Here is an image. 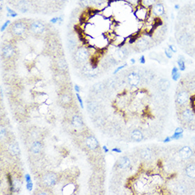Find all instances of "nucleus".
Listing matches in <instances>:
<instances>
[{"mask_svg": "<svg viewBox=\"0 0 195 195\" xmlns=\"http://www.w3.org/2000/svg\"><path fill=\"white\" fill-rule=\"evenodd\" d=\"M150 9L146 8V7H143L142 5H139L138 7L135 8L133 13L135 18H136V20L138 21L139 22L146 21V19H148V17L150 15Z\"/></svg>", "mask_w": 195, "mask_h": 195, "instance_id": "f257e3e1", "label": "nucleus"}, {"mask_svg": "<svg viewBox=\"0 0 195 195\" xmlns=\"http://www.w3.org/2000/svg\"><path fill=\"white\" fill-rule=\"evenodd\" d=\"M89 56V53L88 50L84 47L79 48L75 53V58L76 61L78 63H84L87 61Z\"/></svg>", "mask_w": 195, "mask_h": 195, "instance_id": "f03ea898", "label": "nucleus"}, {"mask_svg": "<svg viewBox=\"0 0 195 195\" xmlns=\"http://www.w3.org/2000/svg\"><path fill=\"white\" fill-rule=\"evenodd\" d=\"M27 26L24 22L18 21L14 23L11 26V33L15 36H21L26 32Z\"/></svg>", "mask_w": 195, "mask_h": 195, "instance_id": "7ed1b4c3", "label": "nucleus"}, {"mask_svg": "<svg viewBox=\"0 0 195 195\" xmlns=\"http://www.w3.org/2000/svg\"><path fill=\"white\" fill-rule=\"evenodd\" d=\"M150 14L153 16L155 18L161 17L165 14V7L162 3L157 2L156 4H154L153 6L150 9Z\"/></svg>", "mask_w": 195, "mask_h": 195, "instance_id": "20e7f679", "label": "nucleus"}, {"mask_svg": "<svg viewBox=\"0 0 195 195\" xmlns=\"http://www.w3.org/2000/svg\"><path fill=\"white\" fill-rule=\"evenodd\" d=\"M127 80H128V84L131 87H137L141 81V77L140 75L138 73L136 72H132L128 74L127 77Z\"/></svg>", "mask_w": 195, "mask_h": 195, "instance_id": "39448f33", "label": "nucleus"}, {"mask_svg": "<svg viewBox=\"0 0 195 195\" xmlns=\"http://www.w3.org/2000/svg\"><path fill=\"white\" fill-rule=\"evenodd\" d=\"M30 29L35 34H41L45 31V25L42 22L36 21L31 23Z\"/></svg>", "mask_w": 195, "mask_h": 195, "instance_id": "423d86ee", "label": "nucleus"}, {"mask_svg": "<svg viewBox=\"0 0 195 195\" xmlns=\"http://www.w3.org/2000/svg\"><path fill=\"white\" fill-rule=\"evenodd\" d=\"M178 155L180 157V158H182V160H187L191 158L192 155H193V151L190 146H183L179 150Z\"/></svg>", "mask_w": 195, "mask_h": 195, "instance_id": "0eeeda50", "label": "nucleus"}, {"mask_svg": "<svg viewBox=\"0 0 195 195\" xmlns=\"http://www.w3.org/2000/svg\"><path fill=\"white\" fill-rule=\"evenodd\" d=\"M189 99H190V95L187 91H181L178 93L177 96V103L180 106H183L185 105L188 102Z\"/></svg>", "mask_w": 195, "mask_h": 195, "instance_id": "6e6552de", "label": "nucleus"}, {"mask_svg": "<svg viewBox=\"0 0 195 195\" xmlns=\"http://www.w3.org/2000/svg\"><path fill=\"white\" fill-rule=\"evenodd\" d=\"M97 65H94L90 63L89 65H85L83 69V73L89 77H94L97 75Z\"/></svg>", "mask_w": 195, "mask_h": 195, "instance_id": "1a4fd4ad", "label": "nucleus"}, {"mask_svg": "<svg viewBox=\"0 0 195 195\" xmlns=\"http://www.w3.org/2000/svg\"><path fill=\"white\" fill-rule=\"evenodd\" d=\"M57 181V176L53 173H48L45 174L43 177V182L48 187L55 185Z\"/></svg>", "mask_w": 195, "mask_h": 195, "instance_id": "9d476101", "label": "nucleus"}, {"mask_svg": "<svg viewBox=\"0 0 195 195\" xmlns=\"http://www.w3.org/2000/svg\"><path fill=\"white\" fill-rule=\"evenodd\" d=\"M136 47L138 51L140 52H143L148 49L149 48V43L146 39H138L136 43Z\"/></svg>", "mask_w": 195, "mask_h": 195, "instance_id": "9b49d317", "label": "nucleus"}, {"mask_svg": "<svg viewBox=\"0 0 195 195\" xmlns=\"http://www.w3.org/2000/svg\"><path fill=\"white\" fill-rule=\"evenodd\" d=\"M86 145L90 150H96L99 146V142L95 136H89L86 139Z\"/></svg>", "mask_w": 195, "mask_h": 195, "instance_id": "f8f14e48", "label": "nucleus"}, {"mask_svg": "<svg viewBox=\"0 0 195 195\" xmlns=\"http://www.w3.org/2000/svg\"><path fill=\"white\" fill-rule=\"evenodd\" d=\"M182 118L185 121L189 123L192 122L194 120V114L191 109L190 108H187V109L184 110L182 113Z\"/></svg>", "mask_w": 195, "mask_h": 195, "instance_id": "ddd939ff", "label": "nucleus"}, {"mask_svg": "<svg viewBox=\"0 0 195 195\" xmlns=\"http://www.w3.org/2000/svg\"><path fill=\"white\" fill-rule=\"evenodd\" d=\"M14 48L12 45H7L2 48V55L5 58H9L14 54Z\"/></svg>", "mask_w": 195, "mask_h": 195, "instance_id": "4468645a", "label": "nucleus"}, {"mask_svg": "<svg viewBox=\"0 0 195 195\" xmlns=\"http://www.w3.org/2000/svg\"><path fill=\"white\" fill-rule=\"evenodd\" d=\"M17 8L20 12L24 14V13H27L29 11L30 6H29V2L26 0H20L18 3V5H17Z\"/></svg>", "mask_w": 195, "mask_h": 195, "instance_id": "2eb2a0df", "label": "nucleus"}, {"mask_svg": "<svg viewBox=\"0 0 195 195\" xmlns=\"http://www.w3.org/2000/svg\"><path fill=\"white\" fill-rule=\"evenodd\" d=\"M130 160L128 157L123 156L119 159L118 162V167L120 169H126L130 166Z\"/></svg>", "mask_w": 195, "mask_h": 195, "instance_id": "dca6fc26", "label": "nucleus"}, {"mask_svg": "<svg viewBox=\"0 0 195 195\" xmlns=\"http://www.w3.org/2000/svg\"><path fill=\"white\" fill-rule=\"evenodd\" d=\"M130 136H131L132 140H134L135 142H140L143 139V135L142 133V132L137 129L132 131Z\"/></svg>", "mask_w": 195, "mask_h": 195, "instance_id": "f3484780", "label": "nucleus"}, {"mask_svg": "<svg viewBox=\"0 0 195 195\" xmlns=\"http://www.w3.org/2000/svg\"><path fill=\"white\" fill-rule=\"evenodd\" d=\"M140 156L143 160L146 161H149L152 159V152L151 149L150 148H145L142 150L140 152Z\"/></svg>", "mask_w": 195, "mask_h": 195, "instance_id": "a211bd4d", "label": "nucleus"}, {"mask_svg": "<svg viewBox=\"0 0 195 195\" xmlns=\"http://www.w3.org/2000/svg\"><path fill=\"white\" fill-rule=\"evenodd\" d=\"M186 175L191 179H195V164L188 165L185 170Z\"/></svg>", "mask_w": 195, "mask_h": 195, "instance_id": "6ab92c4d", "label": "nucleus"}, {"mask_svg": "<svg viewBox=\"0 0 195 195\" xmlns=\"http://www.w3.org/2000/svg\"><path fill=\"white\" fill-rule=\"evenodd\" d=\"M170 83L166 79H162L159 82V87L162 92H165V91L168 90L170 88Z\"/></svg>", "mask_w": 195, "mask_h": 195, "instance_id": "aec40b11", "label": "nucleus"}, {"mask_svg": "<svg viewBox=\"0 0 195 195\" xmlns=\"http://www.w3.org/2000/svg\"><path fill=\"white\" fill-rule=\"evenodd\" d=\"M9 150L11 152V155H17L20 152L19 147L18 144L15 143H11L9 145Z\"/></svg>", "mask_w": 195, "mask_h": 195, "instance_id": "412c9836", "label": "nucleus"}, {"mask_svg": "<svg viewBox=\"0 0 195 195\" xmlns=\"http://www.w3.org/2000/svg\"><path fill=\"white\" fill-rule=\"evenodd\" d=\"M72 124L75 128H80V127L83 126V121L79 116H74L72 119Z\"/></svg>", "mask_w": 195, "mask_h": 195, "instance_id": "4be33fe9", "label": "nucleus"}, {"mask_svg": "<svg viewBox=\"0 0 195 195\" xmlns=\"http://www.w3.org/2000/svg\"><path fill=\"white\" fill-rule=\"evenodd\" d=\"M183 132H184V130L180 127L176 128L174 130V134L172 136H170L172 140H178V139L182 138L183 137Z\"/></svg>", "mask_w": 195, "mask_h": 195, "instance_id": "5701e85b", "label": "nucleus"}, {"mask_svg": "<svg viewBox=\"0 0 195 195\" xmlns=\"http://www.w3.org/2000/svg\"><path fill=\"white\" fill-rule=\"evenodd\" d=\"M102 13H103V15L104 16V17H106V18H110V17H113L114 10H113V8L111 7V5L108 4L104 9H102Z\"/></svg>", "mask_w": 195, "mask_h": 195, "instance_id": "b1692460", "label": "nucleus"}, {"mask_svg": "<svg viewBox=\"0 0 195 195\" xmlns=\"http://www.w3.org/2000/svg\"><path fill=\"white\" fill-rule=\"evenodd\" d=\"M157 1H158V0H141V1H140V5H142L143 7H146V8L150 9L154 4H156Z\"/></svg>", "mask_w": 195, "mask_h": 195, "instance_id": "393cba45", "label": "nucleus"}, {"mask_svg": "<svg viewBox=\"0 0 195 195\" xmlns=\"http://www.w3.org/2000/svg\"><path fill=\"white\" fill-rule=\"evenodd\" d=\"M177 65H178V68L180 71H184L186 69V65H185V60L183 56L180 55L179 57L178 60H177Z\"/></svg>", "mask_w": 195, "mask_h": 195, "instance_id": "a878e982", "label": "nucleus"}, {"mask_svg": "<svg viewBox=\"0 0 195 195\" xmlns=\"http://www.w3.org/2000/svg\"><path fill=\"white\" fill-rule=\"evenodd\" d=\"M42 149V144L39 141L34 142L31 146V151L34 154L39 153Z\"/></svg>", "mask_w": 195, "mask_h": 195, "instance_id": "bb28decb", "label": "nucleus"}, {"mask_svg": "<svg viewBox=\"0 0 195 195\" xmlns=\"http://www.w3.org/2000/svg\"><path fill=\"white\" fill-rule=\"evenodd\" d=\"M127 55L126 50L124 48H118L116 51V55L118 57L119 59H124Z\"/></svg>", "mask_w": 195, "mask_h": 195, "instance_id": "cd10ccee", "label": "nucleus"}, {"mask_svg": "<svg viewBox=\"0 0 195 195\" xmlns=\"http://www.w3.org/2000/svg\"><path fill=\"white\" fill-rule=\"evenodd\" d=\"M87 108H88V111H89V112L91 113H95L98 110V105L95 102H89V103H88L87 104Z\"/></svg>", "mask_w": 195, "mask_h": 195, "instance_id": "c85d7f7f", "label": "nucleus"}, {"mask_svg": "<svg viewBox=\"0 0 195 195\" xmlns=\"http://www.w3.org/2000/svg\"><path fill=\"white\" fill-rule=\"evenodd\" d=\"M124 1L131 6L133 9H135L138 7L139 5H140L141 0H124Z\"/></svg>", "mask_w": 195, "mask_h": 195, "instance_id": "c756f323", "label": "nucleus"}, {"mask_svg": "<svg viewBox=\"0 0 195 195\" xmlns=\"http://www.w3.org/2000/svg\"><path fill=\"white\" fill-rule=\"evenodd\" d=\"M20 187H21V184H20L19 180H14L13 181L12 187L11 188V191L12 192H18L19 190Z\"/></svg>", "mask_w": 195, "mask_h": 195, "instance_id": "7c9ffc66", "label": "nucleus"}, {"mask_svg": "<svg viewBox=\"0 0 195 195\" xmlns=\"http://www.w3.org/2000/svg\"><path fill=\"white\" fill-rule=\"evenodd\" d=\"M6 9H7V17H11V18H14V17H17V16H18V14H17L15 11H14L12 9L10 8V7H6Z\"/></svg>", "mask_w": 195, "mask_h": 195, "instance_id": "2f4dec72", "label": "nucleus"}, {"mask_svg": "<svg viewBox=\"0 0 195 195\" xmlns=\"http://www.w3.org/2000/svg\"><path fill=\"white\" fill-rule=\"evenodd\" d=\"M80 4L83 7H89L92 6L91 0H80Z\"/></svg>", "mask_w": 195, "mask_h": 195, "instance_id": "473e14b6", "label": "nucleus"}, {"mask_svg": "<svg viewBox=\"0 0 195 195\" xmlns=\"http://www.w3.org/2000/svg\"><path fill=\"white\" fill-rule=\"evenodd\" d=\"M76 45H77V43H76L75 40L74 39H70L68 40V46L70 48V50H74L75 48Z\"/></svg>", "mask_w": 195, "mask_h": 195, "instance_id": "72a5a7b5", "label": "nucleus"}, {"mask_svg": "<svg viewBox=\"0 0 195 195\" xmlns=\"http://www.w3.org/2000/svg\"><path fill=\"white\" fill-rule=\"evenodd\" d=\"M58 65L59 68L61 69V70H65L67 67V63H66L65 61H64V60H60L58 63Z\"/></svg>", "mask_w": 195, "mask_h": 195, "instance_id": "f704fd0d", "label": "nucleus"}, {"mask_svg": "<svg viewBox=\"0 0 195 195\" xmlns=\"http://www.w3.org/2000/svg\"><path fill=\"white\" fill-rule=\"evenodd\" d=\"M104 87V85L102 84V83H99L95 85V86H94V89H95V91H96V92H101V91L103 90Z\"/></svg>", "mask_w": 195, "mask_h": 195, "instance_id": "c9c22d12", "label": "nucleus"}, {"mask_svg": "<svg viewBox=\"0 0 195 195\" xmlns=\"http://www.w3.org/2000/svg\"><path fill=\"white\" fill-rule=\"evenodd\" d=\"M63 21V19L62 17H53V18H52L50 20V22H51V23L55 24V23H58V22H59V23H62Z\"/></svg>", "mask_w": 195, "mask_h": 195, "instance_id": "e433bc0d", "label": "nucleus"}, {"mask_svg": "<svg viewBox=\"0 0 195 195\" xmlns=\"http://www.w3.org/2000/svg\"><path fill=\"white\" fill-rule=\"evenodd\" d=\"M165 54L166 55V57L169 59L172 58V55H173V53L170 51V49H169V48H165Z\"/></svg>", "mask_w": 195, "mask_h": 195, "instance_id": "4c0bfd02", "label": "nucleus"}, {"mask_svg": "<svg viewBox=\"0 0 195 195\" xmlns=\"http://www.w3.org/2000/svg\"><path fill=\"white\" fill-rule=\"evenodd\" d=\"M10 23H11V21H10L9 20H7V21H6L5 22H4V23H3L2 26H1V29H0V31L1 32L4 31V30H5V29H7V27H8L9 25L10 24Z\"/></svg>", "mask_w": 195, "mask_h": 195, "instance_id": "58836bf2", "label": "nucleus"}, {"mask_svg": "<svg viewBox=\"0 0 195 195\" xmlns=\"http://www.w3.org/2000/svg\"><path fill=\"white\" fill-rule=\"evenodd\" d=\"M180 77H181V73H180V71L172 75V79L174 81H177L180 78Z\"/></svg>", "mask_w": 195, "mask_h": 195, "instance_id": "ea45409f", "label": "nucleus"}, {"mask_svg": "<svg viewBox=\"0 0 195 195\" xmlns=\"http://www.w3.org/2000/svg\"><path fill=\"white\" fill-rule=\"evenodd\" d=\"M126 66H127V64H126V63L124 64V65H121V66H118V67H116V68L115 69V70H114V73H113V74H114V75L117 74V73H118V72L121 71V70H122L123 68H124V67H125Z\"/></svg>", "mask_w": 195, "mask_h": 195, "instance_id": "a19ab883", "label": "nucleus"}, {"mask_svg": "<svg viewBox=\"0 0 195 195\" xmlns=\"http://www.w3.org/2000/svg\"><path fill=\"white\" fill-rule=\"evenodd\" d=\"M76 96H77V100H78L79 103H80V106H81L82 108H84V104H83V99H82L81 97H80V95H79L78 93L76 94Z\"/></svg>", "mask_w": 195, "mask_h": 195, "instance_id": "79ce46f5", "label": "nucleus"}, {"mask_svg": "<svg viewBox=\"0 0 195 195\" xmlns=\"http://www.w3.org/2000/svg\"><path fill=\"white\" fill-rule=\"evenodd\" d=\"M189 90H190V92H193L195 90V82H192L189 84L188 85Z\"/></svg>", "mask_w": 195, "mask_h": 195, "instance_id": "37998d69", "label": "nucleus"}, {"mask_svg": "<svg viewBox=\"0 0 195 195\" xmlns=\"http://www.w3.org/2000/svg\"><path fill=\"white\" fill-rule=\"evenodd\" d=\"M33 183H32V182H29L26 184V189H27L29 191H31V190H33Z\"/></svg>", "mask_w": 195, "mask_h": 195, "instance_id": "c03bdc74", "label": "nucleus"}, {"mask_svg": "<svg viewBox=\"0 0 195 195\" xmlns=\"http://www.w3.org/2000/svg\"><path fill=\"white\" fill-rule=\"evenodd\" d=\"M168 48H169V49H170V51L173 53L177 52V48H176V46L174 45H168Z\"/></svg>", "mask_w": 195, "mask_h": 195, "instance_id": "a18cd8bd", "label": "nucleus"}, {"mask_svg": "<svg viewBox=\"0 0 195 195\" xmlns=\"http://www.w3.org/2000/svg\"><path fill=\"white\" fill-rule=\"evenodd\" d=\"M138 61H139V63H141V64L146 63V58H145L144 55H142V56H140Z\"/></svg>", "mask_w": 195, "mask_h": 195, "instance_id": "49530a36", "label": "nucleus"}, {"mask_svg": "<svg viewBox=\"0 0 195 195\" xmlns=\"http://www.w3.org/2000/svg\"><path fill=\"white\" fill-rule=\"evenodd\" d=\"M25 180H26V183H29L31 182V176L29 174H26L25 175Z\"/></svg>", "mask_w": 195, "mask_h": 195, "instance_id": "de8ad7c7", "label": "nucleus"}, {"mask_svg": "<svg viewBox=\"0 0 195 195\" xmlns=\"http://www.w3.org/2000/svg\"><path fill=\"white\" fill-rule=\"evenodd\" d=\"M171 140H172V138H171L170 136H167V137L164 139L163 142L164 143H169V142H170Z\"/></svg>", "mask_w": 195, "mask_h": 195, "instance_id": "09e8293b", "label": "nucleus"}, {"mask_svg": "<svg viewBox=\"0 0 195 195\" xmlns=\"http://www.w3.org/2000/svg\"><path fill=\"white\" fill-rule=\"evenodd\" d=\"M179 71H180V70H179L178 67H174L172 70V75H173V74H174V73H177V72H179Z\"/></svg>", "mask_w": 195, "mask_h": 195, "instance_id": "8fccbe9b", "label": "nucleus"}, {"mask_svg": "<svg viewBox=\"0 0 195 195\" xmlns=\"http://www.w3.org/2000/svg\"><path fill=\"white\" fill-rule=\"evenodd\" d=\"M112 151L117 152V153H121V149L118 148H113L112 149Z\"/></svg>", "mask_w": 195, "mask_h": 195, "instance_id": "3c124183", "label": "nucleus"}, {"mask_svg": "<svg viewBox=\"0 0 195 195\" xmlns=\"http://www.w3.org/2000/svg\"><path fill=\"white\" fill-rule=\"evenodd\" d=\"M5 133H6L5 129H4V128H2V127H1V137H2L3 136H4V135H5Z\"/></svg>", "mask_w": 195, "mask_h": 195, "instance_id": "603ef678", "label": "nucleus"}, {"mask_svg": "<svg viewBox=\"0 0 195 195\" xmlns=\"http://www.w3.org/2000/svg\"><path fill=\"white\" fill-rule=\"evenodd\" d=\"M75 89L76 92H79L80 91V87H79V85H75Z\"/></svg>", "mask_w": 195, "mask_h": 195, "instance_id": "864d4df0", "label": "nucleus"}, {"mask_svg": "<svg viewBox=\"0 0 195 195\" xmlns=\"http://www.w3.org/2000/svg\"><path fill=\"white\" fill-rule=\"evenodd\" d=\"M3 6H4V2H3V0H0V11H2Z\"/></svg>", "mask_w": 195, "mask_h": 195, "instance_id": "5fc2aeb1", "label": "nucleus"}, {"mask_svg": "<svg viewBox=\"0 0 195 195\" xmlns=\"http://www.w3.org/2000/svg\"><path fill=\"white\" fill-rule=\"evenodd\" d=\"M103 150H104V152H106V153H107V152H108V149L107 148V147H106V146H103Z\"/></svg>", "mask_w": 195, "mask_h": 195, "instance_id": "6e6d98bb", "label": "nucleus"}, {"mask_svg": "<svg viewBox=\"0 0 195 195\" xmlns=\"http://www.w3.org/2000/svg\"><path fill=\"white\" fill-rule=\"evenodd\" d=\"M180 5H179V4H175V5L174 6V9L175 10H179L180 9Z\"/></svg>", "mask_w": 195, "mask_h": 195, "instance_id": "4d7b16f0", "label": "nucleus"}, {"mask_svg": "<svg viewBox=\"0 0 195 195\" xmlns=\"http://www.w3.org/2000/svg\"><path fill=\"white\" fill-rule=\"evenodd\" d=\"M130 63H131L132 64H134L135 63H136V60H135L134 58H131V59H130Z\"/></svg>", "mask_w": 195, "mask_h": 195, "instance_id": "13d9d810", "label": "nucleus"}, {"mask_svg": "<svg viewBox=\"0 0 195 195\" xmlns=\"http://www.w3.org/2000/svg\"><path fill=\"white\" fill-rule=\"evenodd\" d=\"M2 97H3V92H2V89L1 88V97L2 98Z\"/></svg>", "mask_w": 195, "mask_h": 195, "instance_id": "bf43d9fd", "label": "nucleus"}, {"mask_svg": "<svg viewBox=\"0 0 195 195\" xmlns=\"http://www.w3.org/2000/svg\"><path fill=\"white\" fill-rule=\"evenodd\" d=\"M61 1H63V2H65V1H67L68 0H61Z\"/></svg>", "mask_w": 195, "mask_h": 195, "instance_id": "052dcab7", "label": "nucleus"}, {"mask_svg": "<svg viewBox=\"0 0 195 195\" xmlns=\"http://www.w3.org/2000/svg\"><path fill=\"white\" fill-rule=\"evenodd\" d=\"M106 1H109V0H106Z\"/></svg>", "mask_w": 195, "mask_h": 195, "instance_id": "680f3d73", "label": "nucleus"}]
</instances>
